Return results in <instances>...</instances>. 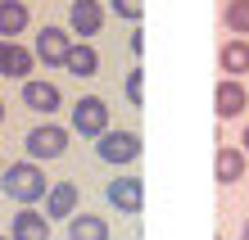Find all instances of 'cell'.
<instances>
[{"label": "cell", "mask_w": 249, "mask_h": 240, "mask_svg": "<svg viewBox=\"0 0 249 240\" xmlns=\"http://www.w3.org/2000/svg\"><path fill=\"white\" fill-rule=\"evenodd\" d=\"M5 195L9 200H18L23 208H32L36 200H46V190H50V182H46V172H41V163H32V159H18V163H9L5 168Z\"/></svg>", "instance_id": "cell-1"}, {"label": "cell", "mask_w": 249, "mask_h": 240, "mask_svg": "<svg viewBox=\"0 0 249 240\" xmlns=\"http://www.w3.org/2000/svg\"><path fill=\"white\" fill-rule=\"evenodd\" d=\"M23 149H27V159H32V163L59 159L64 149H68V127H59V123H41V127H32V131L23 136Z\"/></svg>", "instance_id": "cell-2"}, {"label": "cell", "mask_w": 249, "mask_h": 240, "mask_svg": "<svg viewBox=\"0 0 249 240\" xmlns=\"http://www.w3.org/2000/svg\"><path fill=\"white\" fill-rule=\"evenodd\" d=\"M72 131L77 136H105L109 131V104L100 100V95H82L77 104H72Z\"/></svg>", "instance_id": "cell-3"}, {"label": "cell", "mask_w": 249, "mask_h": 240, "mask_svg": "<svg viewBox=\"0 0 249 240\" xmlns=\"http://www.w3.org/2000/svg\"><path fill=\"white\" fill-rule=\"evenodd\" d=\"M95 154L105 163H131L141 159V136L136 131H105V136H95Z\"/></svg>", "instance_id": "cell-4"}, {"label": "cell", "mask_w": 249, "mask_h": 240, "mask_svg": "<svg viewBox=\"0 0 249 240\" xmlns=\"http://www.w3.org/2000/svg\"><path fill=\"white\" fill-rule=\"evenodd\" d=\"M68 50H72V32H64V27H41V37L32 46V55L41 64H50V68H64Z\"/></svg>", "instance_id": "cell-5"}, {"label": "cell", "mask_w": 249, "mask_h": 240, "mask_svg": "<svg viewBox=\"0 0 249 240\" xmlns=\"http://www.w3.org/2000/svg\"><path fill=\"white\" fill-rule=\"evenodd\" d=\"M245 104H249V91H245L240 77H222V82H217V91H213V109H217V118H240Z\"/></svg>", "instance_id": "cell-6"}, {"label": "cell", "mask_w": 249, "mask_h": 240, "mask_svg": "<svg viewBox=\"0 0 249 240\" xmlns=\"http://www.w3.org/2000/svg\"><path fill=\"white\" fill-rule=\"evenodd\" d=\"M23 104H27L32 113L50 118V113L64 104V95H59V86H54V82H36V77H27V82H23Z\"/></svg>", "instance_id": "cell-7"}, {"label": "cell", "mask_w": 249, "mask_h": 240, "mask_svg": "<svg viewBox=\"0 0 249 240\" xmlns=\"http://www.w3.org/2000/svg\"><path fill=\"white\" fill-rule=\"evenodd\" d=\"M109 204L118 208V213H141L145 208V182L141 177H118V182H109Z\"/></svg>", "instance_id": "cell-8"}, {"label": "cell", "mask_w": 249, "mask_h": 240, "mask_svg": "<svg viewBox=\"0 0 249 240\" xmlns=\"http://www.w3.org/2000/svg\"><path fill=\"white\" fill-rule=\"evenodd\" d=\"M68 27L77 37H95L100 27H105V5H100V0H72L68 5Z\"/></svg>", "instance_id": "cell-9"}, {"label": "cell", "mask_w": 249, "mask_h": 240, "mask_svg": "<svg viewBox=\"0 0 249 240\" xmlns=\"http://www.w3.org/2000/svg\"><path fill=\"white\" fill-rule=\"evenodd\" d=\"M9 236L14 240H50V218H41L36 208H18L9 222Z\"/></svg>", "instance_id": "cell-10"}, {"label": "cell", "mask_w": 249, "mask_h": 240, "mask_svg": "<svg viewBox=\"0 0 249 240\" xmlns=\"http://www.w3.org/2000/svg\"><path fill=\"white\" fill-rule=\"evenodd\" d=\"M213 177L222 186H236L240 177H245V149L236 145H217V159H213Z\"/></svg>", "instance_id": "cell-11"}, {"label": "cell", "mask_w": 249, "mask_h": 240, "mask_svg": "<svg viewBox=\"0 0 249 240\" xmlns=\"http://www.w3.org/2000/svg\"><path fill=\"white\" fill-rule=\"evenodd\" d=\"M77 213V182H54L46 190V218H72Z\"/></svg>", "instance_id": "cell-12"}, {"label": "cell", "mask_w": 249, "mask_h": 240, "mask_svg": "<svg viewBox=\"0 0 249 240\" xmlns=\"http://www.w3.org/2000/svg\"><path fill=\"white\" fill-rule=\"evenodd\" d=\"M217 68H222L227 77H240V73H249V41H245V37L222 41V50H217Z\"/></svg>", "instance_id": "cell-13"}, {"label": "cell", "mask_w": 249, "mask_h": 240, "mask_svg": "<svg viewBox=\"0 0 249 240\" xmlns=\"http://www.w3.org/2000/svg\"><path fill=\"white\" fill-rule=\"evenodd\" d=\"M32 68H36V55L18 46V41H9L5 46V68H0V77H14V82H27L32 77Z\"/></svg>", "instance_id": "cell-14"}, {"label": "cell", "mask_w": 249, "mask_h": 240, "mask_svg": "<svg viewBox=\"0 0 249 240\" xmlns=\"http://www.w3.org/2000/svg\"><path fill=\"white\" fill-rule=\"evenodd\" d=\"M64 68L72 73V77H95V73H100V55H95V46H91V41H72Z\"/></svg>", "instance_id": "cell-15"}, {"label": "cell", "mask_w": 249, "mask_h": 240, "mask_svg": "<svg viewBox=\"0 0 249 240\" xmlns=\"http://www.w3.org/2000/svg\"><path fill=\"white\" fill-rule=\"evenodd\" d=\"M27 23H32V14H27L23 0H0V41L27 32Z\"/></svg>", "instance_id": "cell-16"}, {"label": "cell", "mask_w": 249, "mask_h": 240, "mask_svg": "<svg viewBox=\"0 0 249 240\" xmlns=\"http://www.w3.org/2000/svg\"><path fill=\"white\" fill-rule=\"evenodd\" d=\"M68 240H109V222L95 213H72L68 218Z\"/></svg>", "instance_id": "cell-17"}, {"label": "cell", "mask_w": 249, "mask_h": 240, "mask_svg": "<svg viewBox=\"0 0 249 240\" xmlns=\"http://www.w3.org/2000/svg\"><path fill=\"white\" fill-rule=\"evenodd\" d=\"M222 23H227L231 37H245V41H249V0H227Z\"/></svg>", "instance_id": "cell-18"}, {"label": "cell", "mask_w": 249, "mask_h": 240, "mask_svg": "<svg viewBox=\"0 0 249 240\" xmlns=\"http://www.w3.org/2000/svg\"><path fill=\"white\" fill-rule=\"evenodd\" d=\"M113 14H118V18L141 23V14H145V0H113Z\"/></svg>", "instance_id": "cell-19"}, {"label": "cell", "mask_w": 249, "mask_h": 240, "mask_svg": "<svg viewBox=\"0 0 249 240\" xmlns=\"http://www.w3.org/2000/svg\"><path fill=\"white\" fill-rule=\"evenodd\" d=\"M127 100L136 104V109H141V100H145V95H141V68H136V73H127Z\"/></svg>", "instance_id": "cell-20"}, {"label": "cell", "mask_w": 249, "mask_h": 240, "mask_svg": "<svg viewBox=\"0 0 249 240\" xmlns=\"http://www.w3.org/2000/svg\"><path fill=\"white\" fill-rule=\"evenodd\" d=\"M240 145H245V154H249V123H245V136H240Z\"/></svg>", "instance_id": "cell-21"}, {"label": "cell", "mask_w": 249, "mask_h": 240, "mask_svg": "<svg viewBox=\"0 0 249 240\" xmlns=\"http://www.w3.org/2000/svg\"><path fill=\"white\" fill-rule=\"evenodd\" d=\"M5 46H9V41H0V68H5Z\"/></svg>", "instance_id": "cell-22"}, {"label": "cell", "mask_w": 249, "mask_h": 240, "mask_svg": "<svg viewBox=\"0 0 249 240\" xmlns=\"http://www.w3.org/2000/svg\"><path fill=\"white\" fill-rule=\"evenodd\" d=\"M240 240H249V222H245V227H240Z\"/></svg>", "instance_id": "cell-23"}, {"label": "cell", "mask_w": 249, "mask_h": 240, "mask_svg": "<svg viewBox=\"0 0 249 240\" xmlns=\"http://www.w3.org/2000/svg\"><path fill=\"white\" fill-rule=\"evenodd\" d=\"M0 123H5V100H0Z\"/></svg>", "instance_id": "cell-24"}, {"label": "cell", "mask_w": 249, "mask_h": 240, "mask_svg": "<svg viewBox=\"0 0 249 240\" xmlns=\"http://www.w3.org/2000/svg\"><path fill=\"white\" fill-rule=\"evenodd\" d=\"M0 172H5V159H0Z\"/></svg>", "instance_id": "cell-25"}]
</instances>
